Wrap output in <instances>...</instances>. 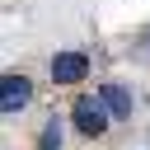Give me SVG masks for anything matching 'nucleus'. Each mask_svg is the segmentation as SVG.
<instances>
[{
  "label": "nucleus",
  "instance_id": "4",
  "mask_svg": "<svg viewBox=\"0 0 150 150\" xmlns=\"http://www.w3.org/2000/svg\"><path fill=\"white\" fill-rule=\"evenodd\" d=\"M98 98L108 103V112H112V117H131V94H127L122 84H103V89H98Z\"/></svg>",
  "mask_w": 150,
  "mask_h": 150
},
{
  "label": "nucleus",
  "instance_id": "5",
  "mask_svg": "<svg viewBox=\"0 0 150 150\" xmlns=\"http://www.w3.org/2000/svg\"><path fill=\"white\" fill-rule=\"evenodd\" d=\"M38 150H61V122H56V117L42 127V136H38Z\"/></svg>",
  "mask_w": 150,
  "mask_h": 150
},
{
  "label": "nucleus",
  "instance_id": "3",
  "mask_svg": "<svg viewBox=\"0 0 150 150\" xmlns=\"http://www.w3.org/2000/svg\"><path fill=\"white\" fill-rule=\"evenodd\" d=\"M84 75H89L84 52H56V56H52V80H56V84H75V80H84Z\"/></svg>",
  "mask_w": 150,
  "mask_h": 150
},
{
  "label": "nucleus",
  "instance_id": "2",
  "mask_svg": "<svg viewBox=\"0 0 150 150\" xmlns=\"http://www.w3.org/2000/svg\"><path fill=\"white\" fill-rule=\"evenodd\" d=\"M33 98V84H28V75H19V70H9L5 75V84H0V112L5 117H14L23 103Z\"/></svg>",
  "mask_w": 150,
  "mask_h": 150
},
{
  "label": "nucleus",
  "instance_id": "1",
  "mask_svg": "<svg viewBox=\"0 0 150 150\" xmlns=\"http://www.w3.org/2000/svg\"><path fill=\"white\" fill-rule=\"evenodd\" d=\"M70 112H75L80 136H103V131H108V117H112V112H108V103H103V98H94V94L75 98V108H70Z\"/></svg>",
  "mask_w": 150,
  "mask_h": 150
}]
</instances>
